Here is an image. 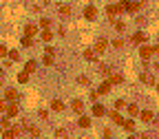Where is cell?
<instances>
[{
	"instance_id": "obj_1",
	"label": "cell",
	"mask_w": 159,
	"mask_h": 139,
	"mask_svg": "<svg viewBox=\"0 0 159 139\" xmlns=\"http://www.w3.org/2000/svg\"><path fill=\"white\" fill-rule=\"evenodd\" d=\"M152 53H157V44H152V47H148V44H146V47H141V49H139L141 60H150V55H152Z\"/></svg>"
},
{
	"instance_id": "obj_2",
	"label": "cell",
	"mask_w": 159,
	"mask_h": 139,
	"mask_svg": "<svg viewBox=\"0 0 159 139\" xmlns=\"http://www.w3.org/2000/svg\"><path fill=\"white\" fill-rule=\"evenodd\" d=\"M124 11V4H108V7H106V13L111 16V18H115L117 13H122Z\"/></svg>"
},
{
	"instance_id": "obj_3",
	"label": "cell",
	"mask_w": 159,
	"mask_h": 139,
	"mask_svg": "<svg viewBox=\"0 0 159 139\" xmlns=\"http://www.w3.org/2000/svg\"><path fill=\"white\" fill-rule=\"evenodd\" d=\"M4 110H7V119L16 117V115H18V104H16V102H11V104H9V106L4 108Z\"/></svg>"
},
{
	"instance_id": "obj_4",
	"label": "cell",
	"mask_w": 159,
	"mask_h": 139,
	"mask_svg": "<svg viewBox=\"0 0 159 139\" xmlns=\"http://www.w3.org/2000/svg\"><path fill=\"white\" fill-rule=\"evenodd\" d=\"M106 44H108V42H106V40H104V38H100V40H97V42H95V49H93V51H95V55H97V53H104V49H106Z\"/></svg>"
},
{
	"instance_id": "obj_5",
	"label": "cell",
	"mask_w": 159,
	"mask_h": 139,
	"mask_svg": "<svg viewBox=\"0 0 159 139\" xmlns=\"http://www.w3.org/2000/svg\"><path fill=\"white\" fill-rule=\"evenodd\" d=\"M139 7H141V2H126V4H124V9H126L128 13H135V11H139Z\"/></svg>"
},
{
	"instance_id": "obj_6",
	"label": "cell",
	"mask_w": 159,
	"mask_h": 139,
	"mask_svg": "<svg viewBox=\"0 0 159 139\" xmlns=\"http://www.w3.org/2000/svg\"><path fill=\"white\" fill-rule=\"evenodd\" d=\"M4 97H7L9 102H16V99H18V91H16V88H7V91H4Z\"/></svg>"
},
{
	"instance_id": "obj_7",
	"label": "cell",
	"mask_w": 159,
	"mask_h": 139,
	"mask_svg": "<svg viewBox=\"0 0 159 139\" xmlns=\"http://www.w3.org/2000/svg\"><path fill=\"white\" fill-rule=\"evenodd\" d=\"M141 82H146V84H150V86H155L157 84V80H155V75H148V73H141Z\"/></svg>"
},
{
	"instance_id": "obj_8",
	"label": "cell",
	"mask_w": 159,
	"mask_h": 139,
	"mask_svg": "<svg viewBox=\"0 0 159 139\" xmlns=\"http://www.w3.org/2000/svg\"><path fill=\"white\" fill-rule=\"evenodd\" d=\"M84 16H86V20H95L97 9H95V7H86V9H84Z\"/></svg>"
},
{
	"instance_id": "obj_9",
	"label": "cell",
	"mask_w": 159,
	"mask_h": 139,
	"mask_svg": "<svg viewBox=\"0 0 159 139\" xmlns=\"http://www.w3.org/2000/svg\"><path fill=\"white\" fill-rule=\"evenodd\" d=\"M141 42H146V33L144 31H137L133 35V44H141Z\"/></svg>"
},
{
	"instance_id": "obj_10",
	"label": "cell",
	"mask_w": 159,
	"mask_h": 139,
	"mask_svg": "<svg viewBox=\"0 0 159 139\" xmlns=\"http://www.w3.org/2000/svg\"><path fill=\"white\" fill-rule=\"evenodd\" d=\"M108 91H111V82H104V84H100V88L95 93H97V95H106Z\"/></svg>"
},
{
	"instance_id": "obj_11",
	"label": "cell",
	"mask_w": 159,
	"mask_h": 139,
	"mask_svg": "<svg viewBox=\"0 0 159 139\" xmlns=\"http://www.w3.org/2000/svg\"><path fill=\"white\" fill-rule=\"evenodd\" d=\"M93 115H95V117H102V115H106V108L102 106V104H95V106H93Z\"/></svg>"
},
{
	"instance_id": "obj_12",
	"label": "cell",
	"mask_w": 159,
	"mask_h": 139,
	"mask_svg": "<svg viewBox=\"0 0 159 139\" xmlns=\"http://www.w3.org/2000/svg\"><path fill=\"white\" fill-rule=\"evenodd\" d=\"M51 108H53L55 113H62V110H64V104H62L60 99H53V102H51Z\"/></svg>"
},
{
	"instance_id": "obj_13",
	"label": "cell",
	"mask_w": 159,
	"mask_h": 139,
	"mask_svg": "<svg viewBox=\"0 0 159 139\" xmlns=\"http://www.w3.org/2000/svg\"><path fill=\"white\" fill-rule=\"evenodd\" d=\"M25 33H27V38H33V35H36V33H38V27H36V24H27Z\"/></svg>"
},
{
	"instance_id": "obj_14",
	"label": "cell",
	"mask_w": 159,
	"mask_h": 139,
	"mask_svg": "<svg viewBox=\"0 0 159 139\" xmlns=\"http://www.w3.org/2000/svg\"><path fill=\"white\" fill-rule=\"evenodd\" d=\"M16 137H18V132H16L13 128H7L2 132V139H16Z\"/></svg>"
},
{
	"instance_id": "obj_15",
	"label": "cell",
	"mask_w": 159,
	"mask_h": 139,
	"mask_svg": "<svg viewBox=\"0 0 159 139\" xmlns=\"http://www.w3.org/2000/svg\"><path fill=\"white\" fill-rule=\"evenodd\" d=\"M71 108H73V110H75V113H82V110H84V104H82V102H80V99H73V104H71Z\"/></svg>"
},
{
	"instance_id": "obj_16",
	"label": "cell",
	"mask_w": 159,
	"mask_h": 139,
	"mask_svg": "<svg viewBox=\"0 0 159 139\" xmlns=\"http://www.w3.org/2000/svg\"><path fill=\"white\" fill-rule=\"evenodd\" d=\"M141 119L144 121H155V115H152V110H144V113H139Z\"/></svg>"
},
{
	"instance_id": "obj_17",
	"label": "cell",
	"mask_w": 159,
	"mask_h": 139,
	"mask_svg": "<svg viewBox=\"0 0 159 139\" xmlns=\"http://www.w3.org/2000/svg\"><path fill=\"white\" fill-rule=\"evenodd\" d=\"M111 119H113V121H115V124H117V126H122V121H124V117H122V115H119V113H117V110H113V113H111Z\"/></svg>"
},
{
	"instance_id": "obj_18",
	"label": "cell",
	"mask_w": 159,
	"mask_h": 139,
	"mask_svg": "<svg viewBox=\"0 0 159 139\" xmlns=\"http://www.w3.org/2000/svg\"><path fill=\"white\" fill-rule=\"evenodd\" d=\"M95 58H97V55H95V51H93V49H86V51H84V60H88V62H93Z\"/></svg>"
},
{
	"instance_id": "obj_19",
	"label": "cell",
	"mask_w": 159,
	"mask_h": 139,
	"mask_svg": "<svg viewBox=\"0 0 159 139\" xmlns=\"http://www.w3.org/2000/svg\"><path fill=\"white\" fill-rule=\"evenodd\" d=\"M122 80H124V77L122 75H119V73H111V84H122Z\"/></svg>"
},
{
	"instance_id": "obj_20",
	"label": "cell",
	"mask_w": 159,
	"mask_h": 139,
	"mask_svg": "<svg viewBox=\"0 0 159 139\" xmlns=\"http://www.w3.org/2000/svg\"><path fill=\"white\" fill-rule=\"evenodd\" d=\"M36 66H38V64L33 62V60H29V62L25 64V73H33V71H36Z\"/></svg>"
},
{
	"instance_id": "obj_21",
	"label": "cell",
	"mask_w": 159,
	"mask_h": 139,
	"mask_svg": "<svg viewBox=\"0 0 159 139\" xmlns=\"http://www.w3.org/2000/svg\"><path fill=\"white\" fill-rule=\"evenodd\" d=\"M122 126H124L126 130H135V121H133V119H124V121H122Z\"/></svg>"
},
{
	"instance_id": "obj_22",
	"label": "cell",
	"mask_w": 159,
	"mask_h": 139,
	"mask_svg": "<svg viewBox=\"0 0 159 139\" xmlns=\"http://www.w3.org/2000/svg\"><path fill=\"white\" fill-rule=\"evenodd\" d=\"M25 128H27V130H29V132H31V135H33V137H40V130L36 128V126H31V124H25Z\"/></svg>"
},
{
	"instance_id": "obj_23",
	"label": "cell",
	"mask_w": 159,
	"mask_h": 139,
	"mask_svg": "<svg viewBox=\"0 0 159 139\" xmlns=\"http://www.w3.org/2000/svg\"><path fill=\"white\" fill-rule=\"evenodd\" d=\"M42 40H44V42H51V40H53V33H51L49 29H44V31H42Z\"/></svg>"
},
{
	"instance_id": "obj_24",
	"label": "cell",
	"mask_w": 159,
	"mask_h": 139,
	"mask_svg": "<svg viewBox=\"0 0 159 139\" xmlns=\"http://www.w3.org/2000/svg\"><path fill=\"white\" fill-rule=\"evenodd\" d=\"M77 124L82 126V128H88V126H91V119H88V117H84V115H82V117H80V121H77Z\"/></svg>"
},
{
	"instance_id": "obj_25",
	"label": "cell",
	"mask_w": 159,
	"mask_h": 139,
	"mask_svg": "<svg viewBox=\"0 0 159 139\" xmlns=\"http://www.w3.org/2000/svg\"><path fill=\"white\" fill-rule=\"evenodd\" d=\"M58 11H60L62 16H71V7H69V4H62V7H60Z\"/></svg>"
},
{
	"instance_id": "obj_26",
	"label": "cell",
	"mask_w": 159,
	"mask_h": 139,
	"mask_svg": "<svg viewBox=\"0 0 159 139\" xmlns=\"http://www.w3.org/2000/svg\"><path fill=\"white\" fill-rule=\"evenodd\" d=\"M128 113L133 115V117H137V115H139V108L135 106V104H130V106H128Z\"/></svg>"
},
{
	"instance_id": "obj_27",
	"label": "cell",
	"mask_w": 159,
	"mask_h": 139,
	"mask_svg": "<svg viewBox=\"0 0 159 139\" xmlns=\"http://www.w3.org/2000/svg\"><path fill=\"white\" fill-rule=\"evenodd\" d=\"M7 55H9V60H11V62H16V60L20 58V53H18V51H7Z\"/></svg>"
},
{
	"instance_id": "obj_28",
	"label": "cell",
	"mask_w": 159,
	"mask_h": 139,
	"mask_svg": "<svg viewBox=\"0 0 159 139\" xmlns=\"http://www.w3.org/2000/svg\"><path fill=\"white\" fill-rule=\"evenodd\" d=\"M113 47H115V49H122V47H124V40H122V38H115V40H113Z\"/></svg>"
},
{
	"instance_id": "obj_29",
	"label": "cell",
	"mask_w": 159,
	"mask_h": 139,
	"mask_svg": "<svg viewBox=\"0 0 159 139\" xmlns=\"http://www.w3.org/2000/svg\"><path fill=\"white\" fill-rule=\"evenodd\" d=\"M49 24H51L49 18H42V20H40V27H42V29H49Z\"/></svg>"
},
{
	"instance_id": "obj_30",
	"label": "cell",
	"mask_w": 159,
	"mask_h": 139,
	"mask_svg": "<svg viewBox=\"0 0 159 139\" xmlns=\"http://www.w3.org/2000/svg\"><path fill=\"white\" fill-rule=\"evenodd\" d=\"M27 80H29V73H20V75H18V82H20V84H25Z\"/></svg>"
},
{
	"instance_id": "obj_31",
	"label": "cell",
	"mask_w": 159,
	"mask_h": 139,
	"mask_svg": "<svg viewBox=\"0 0 159 139\" xmlns=\"http://www.w3.org/2000/svg\"><path fill=\"white\" fill-rule=\"evenodd\" d=\"M44 64H47V66L53 64V55H47V53H44Z\"/></svg>"
},
{
	"instance_id": "obj_32",
	"label": "cell",
	"mask_w": 159,
	"mask_h": 139,
	"mask_svg": "<svg viewBox=\"0 0 159 139\" xmlns=\"http://www.w3.org/2000/svg\"><path fill=\"white\" fill-rule=\"evenodd\" d=\"M31 44H33V40H31V38H22V47H31Z\"/></svg>"
},
{
	"instance_id": "obj_33",
	"label": "cell",
	"mask_w": 159,
	"mask_h": 139,
	"mask_svg": "<svg viewBox=\"0 0 159 139\" xmlns=\"http://www.w3.org/2000/svg\"><path fill=\"white\" fill-rule=\"evenodd\" d=\"M77 82H80V84H88V77H86V75H80Z\"/></svg>"
},
{
	"instance_id": "obj_34",
	"label": "cell",
	"mask_w": 159,
	"mask_h": 139,
	"mask_svg": "<svg viewBox=\"0 0 159 139\" xmlns=\"http://www.w3.org/2000/svg\"><path fill=\"white\" fill-rule=\"evenodd\" d=\"M0 126H2V128H4V130H7V128H11V124H9V119H2V121H0Z\"/></svg>"
},
{
	"instance_id": "obj_35",
	"label": "cell",
	"mask_w": 159,
	"mask_h": 139,
	"mask_svg": "<svg viewBox=\"0 0 159 139\" xmlns=\"http://www.w3.org/2000/svg\"><path fill=\"white\" fill-rule=\"evenodd\" d=\"M124 106H126V102H124V99H117V102H115V108H124Z\"/></svg>"
},
{
	"instance_id": "obj_36",
	"label": "cell",
	"mask_w": 159,
	"mask_h": 139,
	"mask_svg": "<svg viewBox=\"0 0 159 139\" xmlns=\"http://www.w3.org/2000/svg\"><path fill=\"white\" fill-rule=\"evenodd\" d=\"M115 29H117V31H124V22H119V20H115Z\"/></svg>"
},
{
	"instance_id": "obj_37",
	"label": "cell",
	"mask_w": 159,
	"mask_h": 139,
	"mask_svg": "<svg viewBox=\"0 0 159 139\" xmlns=\"http://www.w3.org/2000/svg\"><path fill=\"white\" fill-rule=\"evenodd\" d=\"M55 135H58L60 139H66V132H64V130H55Z\"/></svg>"
},
{
	"instance_id": "obj_38",
	"label": "cell",
	"mask_w": 159,
	"mask_h": 139,
	"mask_svg": "<svg viewBox=\"0 0 159 139\" xmlns=\"http://www.w3.org/2000/svg\"><path fill=\"white\" fill-rule=\"evenodd\" d=\"M2 55H7V47H4V44H0V58H2Z\"/></svg>"
},
{
	"instance_id": "obj_39",
	"label": "cell",
	"mask_w": 159,
	"mask_h": 139,
	"mask_svg": "<svg viewBox=\"0 0 159 139\" xmlns=\"http://www.w3.org/2000/svg\"><path fill=\"white\" fill-rule=\"evenodd\" d=\"M7 108V102H4V99H0V110H4Z\"/></svg>"
},
{
	"instance_id": "obj_40",
	"label": "cell",
	"mask_w": 159,
	"mask_h": 139,
	"mask_svg": "<svg viewBox=\"0 0 159 139\" xmlns=\"http://www.w3.org/2000/svg\"><path fill=\"white\" fill-rule=\"evenodd\" d=\"M128 139H139V137H135V135H133V137H128Z\"/></svg>"
},
{
	"instance_id": "obj_41",
	"label": "cell",
	"mask_w": 159,
	"mask_h": 139,
	"mask_svg": "<svg viewBox=\"0 0 159 139\" xmlns=\"http://www.w3.org/2000/svg\"><path fill=\"white\" fill-rule=\"evenodd\" d=\"M122 2H130V0H122Z\"/></svg>"
},
{
	"instance_id": "obj_42",
	"label": "cell",
	"mask_w": 159,
	"mask_h": 139,
	"mask_svg": "<svg viewBox=\"0 0 159 139\" xmlns=\"http://www.w3.org/2000/svg\"><path fill=\"white\" fill-rule=\"evenodd\" d=\"M0 82H2V73H0Z\"/></svg>"
},
{
	"instance_id": "obj_43",
	"label": "cell",
	"mask_w": 159,
	"mask_h": 139,
	"mask_svg": "<svg viewBox=\"0 0 159 139\" xmlns=\"http://www.w3.org/2000/svg\"><path fill=\"white\" fill-rule=\"evenodd\" d=\"M104 139H111V137H104Z\"/></svg>"
}]
</instances>
